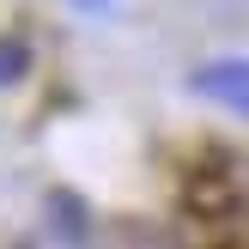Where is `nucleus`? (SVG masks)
<instances>
[{
  "label": "nucleus",
  "mask_w": 249,
  "mask_h": 249,
  "mask_svg": "<svg viewBox=\"0 0 249 249\" xmlns=\"http://www.w3.org/2000/svg\"><path fill=\"white\" fill-rule=\"evenodd\" d=\"M182 207H189L195 219H207V225H225V219H237V207H243V177L225 170V164L189 170V177H182Z\"/></svg>",
  "instance_id": "f257e3e1"
},
{
  "label": "nucleus",
  "mask_w": 249,
  "mask_h": 249,
  "mask_svg": "<svg viewBox=\"0 0 249 249\" xmlns=\"http://www.w3.org/2000/svg\"><path fill=\"white\" fill-rule=\"evenodd\" d=\"M195 91L213 97V104L237 109V116H249V61L231 55V61H207L201 73H195Z\"/></svg>",
  "instance_id": "f03ea898"
},
{
  "label": "nucleus",
  "mask_w": 249,
  "mask_h": 249,
  "mask_svg": "<svg viewBox=\"0 0 249 249\" xmlns=\"http://www.w3.org/2000/svg\"><path fill=\"white\" fill-rule=\"evenodd\" d=\"M24 67H31V49H24L18 36H0V85H18Z\"/></svg>",
  "instance_id": "7ed1b4c3"
},
{
  "label": "nucleus",
  "mask_w": 249,
  "mask_h": 249,
  "mask_svg": "<svg viewBox=\"0 0 249 249\" xmlns=\"http://www.w3.org/2000/svg\"><path fill=\"white\" fill-rule=\"evenodd\" d=\"M79 6H104V0H79Z\"/></svg>",
  "instance_id": "20e7f679"
}]
</instances>
